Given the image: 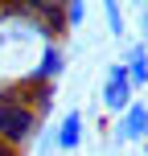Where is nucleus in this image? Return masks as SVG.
Wrapping results in <instances>:
<instances>
[{"label": "nucleus", "instance_id": "1a4fd4ad", "mask_svg": "<svg viewBox=\"0 0 148 156\" xmlns=\"http://www.w3.org/2000/svg\"><path fill=\"white\" fill-rule=\"evenodd\" d=\"M128 82H132V90H140V86H148V58H140V62H128Z\"/></svg>", "mask_w": 148, "mask_h": 156}, {"label": "nucleus", "instance_id": "f03ea898", "mask_svg": "<svg viewBox=\"0 0 148 156\" xmlns=\"http://www.w3.org/2000/svg\"><path fill=\"white\" fill-rule=\"evenodd\" d=\"M41 123H45V119L33 111V103L25 99V90L0 86V144H8V148H16V152L29 148L41 136Z\"/></svg>", "mask_w": 148, "mask_h": 156}, {"label": "nucleus", "instance_id": "f257e3e1", "mask_svg": "<svg viewBox=\"0 0 148 156\" xmlns=\"http://www.w3.org/2000/svg\"><path fill=\"white\" fill-rule=\"evenodd\" d=\"M49 41L54 37H45L33 21H21L8 4H0V86H8V90L33 86L41 49Z\"/></svg>", "mask_w": 148, "mask_h": 156}, {"label": "nucleus", "instance_id": "423d86ee", "mask_svg": "<svg viewBox=\"0 0 148 156\" xmlns=\"http://www.w3.org/2000/svg\"><path fill=\"white\" fill-rule=\"evenodd\" d=\"M62 74H66V45H62V41H49V45L41 49V62H37V82L58 86Z\"/></svg>", "mask_w": 148, "mask_h": 156}, {"label": "nucleus", "instance_id": "7ed1b4c3", "mask_svg": "<svg viewBox=\"0 0 148 156\" xmlns=\"http://www.w3.org/2000/svg\"><path fill=\"white\" fill-rule=\"evenodd\" d=\"M132 103H136V90H132V82H128V70L119 62H111L107 66V82H103V107H107L111 115H124Z\"/></svg>", "mask_w": 148, "mask_h": 156}, {"label": "nucleus", "instance_id": "39448f33", "mask_svg": "<svg viewBox=\"0 0 148 156\" xmlns=\"http://www.w3.org/2000/svg\"><path fill=\"white\" fill-rule=\"evenodd\" d=\"M82 132H86V119H82V111H66L62 119H58V127H54V144H58V152H78L82 148Z\"/></svg>", "mask_w": 148, "mask_h": 156}, {"label": "nucleus", "instance_id": "0eeeda50", "mask_svg": "<svg viewBox=\"0 0 148 156\" xmlns=\"http://www.w3.org/2000/svg\"><path fill=\"white\" fill-rule=\"evenodd\" d=\"M103 16H107V33H111V37H124V33H128V12H124V4L107 0V4H103Z\"/></svg>", "mask_w": 148, "mask_h": 156}, {"label": "nucleus", "instance_id": "20e7f679", "mask_svg": "<svg viewBox=\"0 0 148 156\" xmlns=\"http://www.w3.org/2000/svg\"><path fill=\"white\" fill-rule=\"evenodd\" d=\"M111 136H115L119 144H144V140H148V103L136 99L132 107L124 111V115H115Z\"/></svg>", "mask_w": 148, "mask_h": 156}, {"label": "nucleus", "instance_id": "6e6552de", "mask_svg": "<svg viewBox=\"0 0 148 156\" xmlns=\"http://www.w3.org/2000/svg\"><path fill=\"white\" fill-rule=\"evenodd\" d=\"M62 8H66V33L82 29V21H86V12H91V8H86L82 0H70V4H62Z\"/></svg>", "mask_w": 148, "mask_h": 156}, {"label": "nucleus", "instance_id": "9d476101", "mask_svg": "<svg viewBox=\"0 0 148 156\" xmlns=\"http://www.w3.org/2000/svg\"><path fill=\"white\" fill-rule=\"evenodd\" d=\"M140 33H144L140 41H148V4H140Z\"/></svg>", "mask_w": 148, "mask_h": 156}]
</instances>
